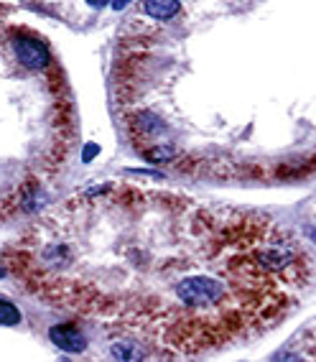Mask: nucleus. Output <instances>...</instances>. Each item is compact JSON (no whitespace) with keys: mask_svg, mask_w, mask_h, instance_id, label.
<instances>
[{"mask_svg":"<svg viewBox=\"0 0 316 362\" xmlns=\"http://www.w3.org/2000/svg\"><path fill=\"white\" fill-rule=\"evenodd\" d=\"M0 324H3V327H16V324H21L18 306L6 301V298H0Z\"/></svg>","mask_w":316,"mask_h":362,"instance_id":"obj_5","label":"nucleus"},{"mask_svg":"<svg viewBox=\"0 0 316 362\" xmlns=\"http://www.w3.org/2000/svg\"><path fill=\"white\" fill-rule=\"evenodd\" d=\"M143 11L151 16V18H174L176 13L181 11L179 3H143Z\"/></svg>","mask_w":316,"mask_h":362,"instance_id":"obj_4","label":"nucleus"},{"mask_svg":"<svg viewBox=\"0 0 316 362\" xmlns=\"http://www.w3.org/2000/svg\"><path fill=\"white\" fill-rule=\"evenodd\" d=\"M13 54L23 69L28 71H49L52 69V49L36 36H16Z\"/></svg>","mask_w":316,"mask_h":362,"instance_id":"obj_1","label":"nucleus"},{"mask_svg":"<svg viewBox=\"0 0 316 362\" xmlns=\"http://www.w3.org/2000/svg\"><path fill=\"white\" fill-rule=\"evenodd\" d=\"M49 339H52L57 347H62L64 352H84L87 349V339H84L82 329H79L77 324L64 322V324H57L49 329Z\"/></svg>","mask_w":316,"mask_h":362,"instance_id":"obj_2","label":"nucleus"},{"mask_svg":"<svg viewBox=\"0 0 316 362\" xmlns=\"http://www.w3.org/2000/svg\"><path fill=\"white\" fill-rule=\"evenodd\" d=\"M115 362H143L146 360V349L138 339H120L110 347Z\"/></svg>","mask_w":316,"mask_h":362,"instance_id":"obj_3","label":"nucleus"},{"mask_svg":"<svg viewBox=\"0 0 316 362\" xmlns=\"http://www.w3.org/2000/svg\"><path fill=\"white\" fill-rule=\"evenodd\" d=\"M278 362H301L298 357H293V355H281L278 357Z\"/></svg>","mask_w":316,"mask_h":362,"instance_id":"obj_6","label":"nucleus"}]
</instances>
